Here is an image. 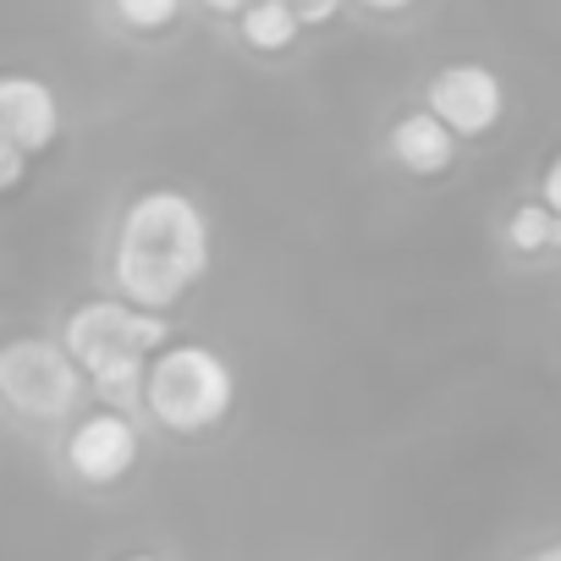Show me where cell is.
<instances>
[{
    "mask_svg": "<svg viewBox=\"0 0 561 561\" xmlns=\"http://www.w3.org/2000/svg\"><path fill=\"white\" fill-rule=\"evenodd\" d=\"M209 275V220L176 187H149L116 226V287L138 309H176Z\"/></svg>",
    "mask_w": 561,
    "mask_h": 561,
    "instance_id": "obj_1",
    "label": "cell"
},
{
    "mask_svg": "<svg viewBox=\"0 0 561 561\" xmlns=\"http://www.w3.org/2000/svg\"><path fill=\"white\" fill-rule=\"evenodd\" d=\"M144 402H149V413H154L165 430H176V435H204V430H215V424L231 413V402H237V375H231V364H226L220 353L182 342V347H165V353L149 364V391H144Z\"/></svg>",
    "mask_w": 561,
    "mask_h": 561,
    "instance_id": "obj_2",
    "label": "cell"
},
{
    "mask_svg": "<svg viewBox=\"0 0 561 561\" xmlns=\"http://www.w3.org/2000/svg\"><path fill=\"white\" fill-rule=\"evenodd\" d=\"M83 364L72 358V347L45 342V336H18L7 353H0V391L23 419H67L83 402Z\"/></svg>",
    "mask_w": 561,
    "mask_h": 561,
    "instance_id": "obj_3",
    "label": "cell"
},
{
    "mask_svg": "<svg viewBox=\"0 0 561 561\" xmlns=\"http://www.w3.org/2000/svg\"><path fill=\"white\" fill-rule=\"evenodd\" d=\"M61 342L72 347V358L100 375L111 364H127V358H149L154 347L171 342V325L160 309H138V304H83L67 314L61 325Z\"/></svg>",
    "mask_w": 561,
    "mask_h": 561,
    "instance_id": "obj_4",
    "label": "cell"
},
{
    "mask_svg": "<svg viewBox=\"0 0 561 561\" xmlns=\"http://www.w3.org/2000/svg\"><path fill=\"white\" fill-rule=\"evenodd\" d=\"M430 111L457 133V138H484L501 111H506V89L490 67L479 61H457V67H440L435 83H430Z\"/></svg>",
    "mask_w": 561,
    "mask_h": 561,
    "instance_id": "obj_5",
    "label": "cell"
},
{
    "mask_svg": "<svg viewBox=\"0 0 561 561\" xmlns=\"http://www.w3.org/2000/svg\"><path fill=\"white\" fill-rule=\"evenodd\" d=\"M133 462H138V430L116 408L111 413H89L67 435V468L83 484H116V479L133 473Z\"/></svg>",
    "mask_w": 561,
    "mask_h": 561,
    "instance_id": "obj_6",
    "label": "cell"
},
{
    "mask_svg": "<svg viewBox=\"0 0 561 561\" xmlns=\"http://www.w3.org/2000/svg\"><path fill=\"white\" fill-rule=\"evenodd\" d=\"M0 138L23 144L28 154H39L61 138V105H56L50 83H39L28 72H12L0 83Z\"/></svg>",
    "mask_w": 561,
    "mask_h": 561,
    "instance_id": "obj_7",
    "label": "cell"
},
{
    "mask_svg": "<svg viewBox=\"0 0 561 561\" xmlns=\"http://www.w3.org/2000/svg\"><path fill=\"white\" fill-rule=\"evenodd\" d=\"M391 154H397L413 176H440V171L451 165V154H457V133H451L435 111H413V116L397 122Z\"/></svg>",
    "mask_w": 561,
    "mask_h": 561,
    "instance_id": "obj_8",
    "label": "cell"
},
{
    "mask_svg": "<svg viewBox=\"0 0 561 561\" xmlns=\"http://www.w3.org/2000/svg\"><path fill=\"white\" fill-rule=\"evenodd\" d=\"M304 28V12L293 0H259V7L242 12V45L259 50V56H280Z\"/></svg>",
    "mask_w": 561,
    "mask_h": 561,
    "instance_id": "obj_9",
    "label": "cell"
},
{
    "mask_svg": "<svg viewBox=\"0 0 561 561\" xmlns=\"http://www.w3.org/2000/svg\"><path fill=\"white\" fill-rule=\"evenodd\" d=\"M506 242L517 253H539L556 242V209L550 204H517L512 220H506Z\"/></svg>",
    "mask_w": 561,
    "mask_h": 561,
    "instance_id": "obj_10",
    "label": "cell"
},
{
    "mask_svg": "<svg viewBox=\"0 0 561 561\" xmlns=\"http://www.w3.org/2000/svg\"><path fill=\"white\" fill-rule=\"evenodd\" d=\"M176 12H182V0H116V18H122L127 28H144V34L165 28Z\"/></svg>",
    "mask_w": 561,
    "mask_h": 561,
    "instance_id": "obj_11",
    "label": "cell"
},
{
    "mask_svg": "<svg viewBox=\"0 0 561 561\" xmlns=\"http://www.w3.org/2000/svg\"><path fill=\"white\" fill-rule=\"evenodd\" d=\"M23 154H28V149L12 144V138L0 144V187H18V182H23Z\"/></svg>",
    "mask_w": 561,
    "mask_h": 561,
    "instance_id": "obj_12",
    "label": "cell"
},
{
    "mask_svg": "<svg viewBox=\"0 0 561 561\" xmlns=\"http://www.w3.org/2000/svg\"><path fill=\"white\" fill-rule=\"evenodd\" d=\"M293 7H298V12H304V23L314 28V23H331V18L347 7V0H293Z\"/></svg>",
    "mask_w": 561,
    "mask_h": 561,
    "instance_id": "obj_13",
    "label": "cell"
},
{
    "mask_svg": "<svg viewBox=\"0 0 561 561\" xmlns=\"http://www.w3.org/2000/svg\"><path fill=\"white\" fill-rule=\"evenodd\" d=\"M545 204L561 215V154L550 160V171H545Z\"/></svg>",
    "mask_w": 561,
    "mask_h": 561,
    "instance_id": "obj_14",
    "label": "cell"
},
{
    "mask_svg": "<svg viewBox=\"0 0 561 561\" xmlns=\"http://www.w3.org/2000/svg\"><path fill=\"white\" fill-rule=\"evenodd\" d=\"M209 12H220V18H242L248 7H259V0H204Z\"/></svg>",
    "mask_w": 561,
    "mask_h": 561,
    "instance_id": "obj_15",
    "label": "cell"
},
{
    "mask_svg": "<svg viewBox=\"0 0 561 561\" xmlns=\"http://www.w3.org/2000/svg\"><path fill=\"white\" fill-rule=\"evenodd\" d=\"M364 7H369V12H408L413 0H364Z\"/></svg>",
    "mask_w": 561,
    "mask_h": 561,
    "instance_id": "obj_16",
    "label": "cell"
},
{
    "mask_svg": "<svg viewBox=\"0 0 561 561\" xmlns=\"http://www.w3.org/2000/svg\"><path fill=\"white\" fill-rule=\"evenodd\" d=\"M528 561H561V556H556V545H550V550H539V556H528Z\"/></svg>",
    "mask_w": 561,
    "mask_h": 561,
    "instance_id": "obj_17",
    "label": "cell"
},
{
    "mask_svg": "<svg viewBox=\"0 0 561 561\" xmlns=\"http://www.w3.org/2000/svg\"><path fill=\"white\" fill-rule=\"evenodd\" d=\"M127 561H160V556H127Z\"/></svg>",
    "mask_w": 561,
    "mask_h": 561,
    "instance_id": "obj_18",
    "label": "cell"
},
{
    "mask_svg": "<svg viewBox=\"0 0 561 561\" xmlns=\"http://www.w3.org/2000/svg\"><path fill=\"white\" fill-rule=\"evenodd\" d=\"M556 556H561V545H556Z\"/></svg>",
    "mask_w": 561,
    "mask_h": 561,
    "instance_id": "obj_19",
    "label": "cell"
}]
</instances>
